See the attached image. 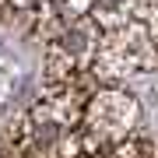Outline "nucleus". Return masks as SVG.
Instances as JSON below:
<instances>
[{
	"mask_svg": "<svg viewBox=\"0 0 158 158\" xmlns=\"http://www.w3.org/2000/svg\"><path fill=\"white\" fill-rule=\"evenodd\" d=\"M77 158H109V155H106V148H98V151H81Z\"/></svg>",
	"mask_w": 158,
	"mask_h": 158,
	"instance_id": "5",
	"label": "nucleus"
},
{
	"mask_svg": "<svg viewBox=\"0 0 158 158\" xmlns=\"http://www.w3.org/2000/svg\"><path fill=\"white\" fill-rule=\"evenodd\" d=\"M155 63H158V46L144 21L98 32L91 42V74L102 85L119 88V81L141 77V74L155 70Z\"/></svg>",
	"mask_w": 158,
	"mask_h": 158,
	"instance_id": "1",
	"label": "nucleus"
},
{
	"mask_svg": "<svg viewBox=\"0 0 158 158\" xmlns=\"http://www.w3.org/2000/svg\"><path fill=\"white\" fill-rule=\"evenodd\" d=\"M56 4L63 7V11H70V18H74V14H91L95 0H56Z\"/></svg>",
	"mask_w": 158,
	"mask_h": 158,
	"instance_id": "4",
	"label": "nucleus"
},
{
	"mask_svg": "<svg viewBox=\"0 0 158 158\" xmlns=\"http://www.w3.org/2000/svg\"><path fill=\"white\" fill-rule=\"evenodd\" d=\"M106 155H109V158H158V148H155L151 137L134 134V137H127V141L106 148Z\"/></svg>",
	"mask_w": 158,
	"mask_h": 158,
	"instance_id": "3",
	"label": "nucleus"
},
{
	"mask_svg": "<svg viewBox=\"0 0 158 158\" xmlns=\"http://www.w3.org/2000/svg\"><path fill=\"white\" fill-rule=\"evenodd\" d=\"M141 127V102L130 95L127 88L102 85L91 95L85 119H81V137H85V151H98V148H113L119 141L137 134Z\"/></svg>",
	"mask_w": 158,
	"mask_h": 158,
	"instance_id": "2",
	"label": "nucleus"
}]
</instances>
